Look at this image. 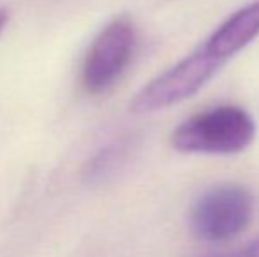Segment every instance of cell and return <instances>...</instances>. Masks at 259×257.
Wrapping results in <instances>:
<instances>
[{
    "mask_svg": "<svg viewBox=\"0 0 259 257\" xmlns=\"http://www.w3.org/2000/svg\"><path fill=\"white\" fill-rule=\"evenodd\" d=\"M229 60L231 59L219 49L217 42L208 35L194 52L145 85L133 97L131 110L138 115L155 113L191 99Z\"/></svg>",
    "mask_w": 259,
    "mask_h": 257,
    "instance_id": "1",
    "label": "cell"
},
{
    "mask_svg": "<svg viewBox=\"0 0 259 257\" xmlns=\"http://www.w3.org/2000/svg\"><path fill=\"white\" fill-rule=\"evenodd\" d=\"M256 137V122L247 110L222 104L182 122L171 134V146L182 153L236 155Z\"/></svg>",
    "mask_w": 259,
    "mask_h": 257,
    "instance_id": "2",
    "label": "cell"
},
{
    "mask_svg": "<svg viewBox=\"0 0 259 257\" xmlns=\"http://www.w3.org/2000/svg\"><path fill=\"white\" fill-rule=\"evenodd\" d=\"M252 194L238 183H221L199 195L191 212L192 233L203 241L219 243L238 236L252 219Z\"/></svg>",
    "mask_w": 259,
    "mask_h": 257,
    "instance_id": "3",
    "label": "cell"
},
{
    "mask_svg": "<svg viewBox=\"0 0 259 257\" xmlns=\"http://www.w3.org/2000/svg\"><path fill=\"white\" fill-rule=\"evenodd\" d=\"M136 49V27L127 16L108 23L90 44L81 65V85L90 95L111 90L127 71Z\"/></svg>",
    "mask_w": 259,
    "mask_h": 257,
    "instance_id": "4",
    "label": "cell"
},
{
    "mask_svg": "<svg viewBox=\"0 0 259 257\" xmlns=\"http://www.w3.org/2000/svg\"><path fill=\"white\" fill-rule=\"evenodd\" d=\"M125 153L127 144L123 141H115V143H109L103 146L97 153L92 155L89 164L85 166V171H83L85 182L96 185V183L108 180L118 169V166L122 164Z\"/></svg>",
    "mask_w": 259,
    "mask_h": 257,
    "instance_id": "5",
    "label": "cell"
},
{
    "mask_svg": "<svg viewBox=\"0 0 259 257\" xmlns=\"http://www.w3.org/2000/svg\"><path fill=\"white\" fill-rule=\"evenodd\" d=\"M221 257H259V238L252 240L250 243H247L245 247L238 248L229 255H221Z\"/></svg>",
    "mask_w": 259,
    "mask_h": 257,
    "instance_id": "6",
    "label": "cell"
},
{
    "mask_svg": "<svg viewBox=\"0 0 259 257\" xmlns=\"http://www.w3.org/2000/svg\"><path fill=\"white\" fill-rule=\"evenodd\" d=\"M7 20H9V13H7L4 7H0V32L4 30V27H6Z\"/></svg>",
    "mask_w": 259,
    "mask_h": 257,
    "instance_id": "7",
    "label": "cell"
},
{
    "mask_svg": "<svg viewBox=\"0 0 259 257\" xmlns=\"http://www.w3.org/2000/svg\"><path fill=\"white\" fill-rule=\"evenodd\" d=\"M210 257H221V255H210Z\"/></svg>",
    "mask_w": 259,
    "mask_h": 257,
    "instance_id": "8",
    "label": "cell"
}]
</instances>
